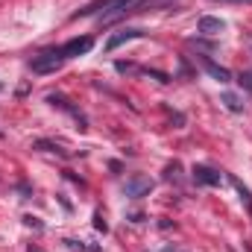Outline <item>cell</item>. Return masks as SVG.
Listing matches in <instances>:
<instances>
[{
	"mask_svg": "<svg viewBox=\"0 0 252 252\" xmlns=\"http://www.w3.org/2000/svg\"><path fill=\"white\" fill-rule=\"evenodd\" d=\"M223 30H226V21L214 18V15H202L196 24V32H202V35H220Z\"/></svg>",
	"mask_w": 252,
	"mask_h": 252,
	"instance_id": "8",
	"label": "cell"
},
{
	"mask_svg": "<svg viewBox=\"0 0 252 252\" xmlns=\"http://www.w3.org/2000/svg\"><path fill=\"white\" fill-rule=\"evenodd\" d=\"M235 3H241V0H235Z\"/></svg>",
	"mask_w": 252,
	"mask_h": 252,
	"instance_id": "18",
	"label": "cell"
},
{
	"mask_svg": "<svg viewBox=\"0 0 252 252\" xmlns=\"http://www.w3.org/2000/svg\"><path fill=\"white\" fill-rule=\"evenodd\" d=\"M64 64V56L59 47H50V50H41L38 56H32V62H30V70L32 73H53V70H59Z\"/></svg>",
	"mask_w": 252,
	"mask_h": 252,
	"instance_id": "2",
	"label": "cell"
},
{
	"mask_svg": "<svg viewBox=\"0 0 252 252\" xmlns=\"http://www.w3.org/2000/svg\"><path fill=\"white\" fill-rule=\"evenodd\" d=\"M0 88H3V85H0Z\"/></svg>",
	"mask_w": 252,
	"mask_h": 252,
	"instance_id": "20",
	"label": "cell"
},
{
	"mask_svg": "<svg viewBox=\"0 0 252 252\" xmlns=\"http://www.w3.org/2000/svg\"><path fill=\"white\" fill-rule=\"evenodd\" d=\"M147 32L144 30H138V27H124V30H118L109 41H106V53H112V50H118L121 44H126V41H135V38H144Z\"/></svg>",
	"mask_w": 252,
	"mask_h": 252,
	"instance_id": "4",
	"label": "cell"
},
{
	"mask_svg": "<svg viewBox=\"0 0 252 252\" xmlns=\"http://www.w3.org/2000/svg\"><path fill=\"white\" fill-rule=\"evenodd\" d=\"M161 0H115L103 15H100V27H109L115 21H124L126 15H135V12H144L147 6H158Z\"/></svg>",
	"mask_w": 252,
	"mask_h": 252,
	"instance_id": "1",
	"label": "cell"
},
{
	"mask_svg": "<svg viewBox=\"0 0 252 252\" xmlns=\"http://www.w3.org/2000/svg\"><path fill=\"white\" fill-rule=\"evenodd\" d=\"M115 67H118L121 73H126V70H135V67H132V64H129V62H118V64H115Z\"/></svg>",
	"mask_w": 252,
	"mask_h": 252,
	"instance_id": "16",
	"label": "cell"
},
{
	"mask_svg": "<svg viewBox=\"0 0 252 252\" xmlns=\"http://www.w3.org/2000/svg\"><path fill=\"white\" fill-rule=\"evenodd\" d=\"M91 47H94V41H91L88 35H82V38H70V41H64L59 50H62L64 62H67V59H73V56H82V53H88Z\"/></svg>",
	"mask_w": 252,
	"mask_h": 252,
	"instance_id": "5",
	"label": "cell"
},
{
	"mask_svg": "<svg viewBox=\"0 0 252 252\" xmlns=\"http://www.w3.org/2000/svg\"><path fill=\"white\" fill-rule=\"evenodd\" d=\"M238 82H241V85L252 94V73H250V70H247V73H241V76H238Z\"/></svg>",
	"mask_w": 252,
	"mask_h": 252,
	"instance_id": "13",
	"label": "cell"
},
{
	"mask_svg": "<svg viewBox=\"0 0 252 252\" xmlns=\"http://www.w3.org/2000/svg\"><path fill=\"white\" fill-rule=\"evenodd\" d=\"M199 64H202V67H205V73H211L220 85L232 82V70H229V67H223V64H217L211 56H199Z\"/></svg>",
	"mask_w": 252,
	"mask_h": 252,
	"instance_id": "7",
	"label": "cell"
},
{
	"mask_svg": "<svg viewBox=\"0 0 252 252\" xmlns=\"http://www.w3.org/2000/svg\"><path fill=\"white\" fill-rule=\"evenodd\" d=\"M161 252H182V250H179V247H164Z\"/></svg>",
	"mask_w": 252,
	"mask_h": 252,
	"instance_id": "17",
	"label": "cell"
},
{
	"mask_svg": "<svg viewBox=\"0 0 252 252\" xmlns=\"http://www.w3.org/2000/svg\"><path fill=\"white\" fill-rule=\"evenodd\" d=\"M147 73H150V76H156L158 82H170V76H167V73H161V70H147Z\"/></svg>",
	"mask_w": 252,
	"mask_h": 252,
	"instance_id": "14",
	"label": "cell"
},
{
	"mask_svg": "<svg viewBox=\"0 0 252 252\" xmlns=\"http://www.w3.org/2000/svg\"><path fill=\"white\" fill-rule=\"evenodd\" d=\"M153 188H156V182H153L150 176H141V173H138V176H129V179H126L124 190H126L129 199H141V196H147Z\"/></svg>",
	"mask_w": 252,
	"mask_h": 252,
	"instance_id": "3",
	"label": "cell"
},
{
	"mask_svg": "<svg viewBox=\"0 0 252 252\" xmlns=\"http://www.w3.org/2000/svg\"><path fill=\"white\" fill-rule=\"evenodd\" d=\"M232 185L238 188V193H241V202L247 205V208H252V193H250V188H244V182H238L235 176H232Z\"/></svg>",
	"mask_w": 252,
	"mask_h": 252,
	"instance_id": "12",
	"label": "cell"
},
{
	"mask_svg": "<svg viewBox=\"0 0 252 252\" xmlns=\"http://www.w3.org/2000/svg\"><path fill=\"white\" fill-rule=\"evenodd\" d=\"M32 147H35V150H41V153H59V156H67L59 144H53V141H44V138H41V141H35Z\"/></svg>",
	"mask_w": 252,
	"mask_h": 252,
	"instance_id": "11",
	"label": "cell"
},
{
	"mask_svg": "<svg viewBox=\"0 0 252 252\" xmlns=\"http://www.w3.org/2000/svg\"><path fill=\"white\" fill-rule=\"evenodd\" d=\"M250 214H252V208H250Z\"/></svg>",
	"mask_w": 252,
	"mask_h": 252,
	"instance_id": "19",
	"label": "cell"
},
{
	"mask_svg": "<svg viewBox=\"0 0 252 252\" xmlns=\"http://www.w3.org/2000/svg\"><path fill=\"white\" fill-rule=\"evenodd\" d=\"M220 103H223L229 112H235V115H238V112H244V103H241V97H238V94H229V91H226V94L220 97Z\"/></svg>",
	"mask_w": 252,
	"mask_h": 252,
	"instance_id": "10",
	"label": "cell"
},
{
	"mask_svg": "<svg viewBox=\"0 0 252 252\" xmlns=\"http://www.w3.org/2000/svg\"><path fill=\"white\" fill-rule=\"evenodd\" d=\"M94 226L100 229V232H106L109 226H106V220H103V214H94Z\"/></svg>",
	"mask_w": 252,
	"mask_h": 252,
	"instance_id": "15",
	"label": "cell"
},
{
	"mask_svg": "<svg viewBox=\"0 0 252 252\" xmlns=\"http://www.w3.org/2000/svg\"><path fill=\"white\" fill-rule=\"evenodd\" d=\"M190 176H193L196 185H205V188H217V185H220V173H217L214 167H208V164H196V167L190 170Z\"/></svg>",
	"mask_w": 252,
	"mask_h": 252,
	"instance_id": "6",
	"label": "cell"
},
{
	"mask_svg": "<svg viewBox=\"0 0 252 252\" xmlns=\"http://www.w3.org/2000/svg\"><path fill=\"white\" fill-rule=\"evenodd\" d=\"M47 103H50V106H56V109H62V112H67V115H73V118L79 121V129H88V126H85V118L79 115V109H73L62 94H47Z\"/></svg>",
	"mask_w": 252,
	"mask_h": 252,
	"instance_id": "9",
	"label": "cell"
}]
</instances>
